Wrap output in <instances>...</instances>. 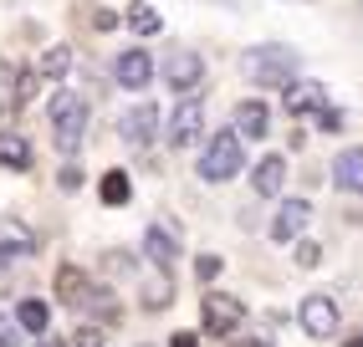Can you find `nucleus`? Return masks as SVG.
I'll return each mask as SVG.
<instances>
[{"instance_id": "nucleus-1", "label": "nucleus", "mask_w": 363, "mask_h": 347, "mask_svg": "<svg viewBox=\"0 0 363 347\" xmlns=\"http://www.w3.org/2000/svg\"><path fill=\"white\" fill-rule=\"evenodd\" d=\"M297 72H302V57L292 52V46H281V41L251 46V52L240 57V77L256 82V87H272V92H281L286 82H297Z\"/></svg>"}, {"instance_id": "nucleus-2", "label": "nucleus", "mask_w": 363, "mask_h": 347, "mask_svg": "<svg viewBox=\"0 0 363 347\" xmlns=\"http://www.w3.org/2000/svg\"><path fill=\"white\" fill-rule=\"evenodd\" d=\"M46 118H52V143H57V154L72 159V154L82 148V138H87V118H92L87 97L57 87V92H52V108H46Z\"/></svg>"}, {"instance_id": "nucleus-3", "label": "nucleus", "mask_w": 363, "mask_h": 347, "mask_svg": "<svg viewBox=\"0 0 363 347\" xmlns=\"http://www.w3.org/2000/svg\"><path fill=\"white\" fill-rule=\"evenodd\" d=\"M240 169H246V138H240L235 128L230 133H215L205 143V154H200V179L205 184H230Z\"/></svg>"}, {"instance_id": "nucleus-4", "label": "nucleus", "mask_w": 363, "mask_h": 347, "mask_svg": "<svg viewBox=\"0 0 363 347\" xmlns=\"http://www.w3.org/2000/svg\"><path fill=\"white\" fill-rule=\"evenodd\" d=\"M200 327H205V337H235L246 327V307L225 291H210V296H200Z\"/></svg>"}, {"instance_id": "nucleus-5", "label": "nucleus", "mask_w": 363, "mask_h": 347, "mask_svg": "<svg viewBox=\"0 0 363 347\" xmlns=\"http://www.w3.org/2000/svg\"><path fill=\"white\" fill-rule=\"evenodd\" d=\"M297 327L312 337V342H328V337H337V302L328 291H312V296H302V307H297Z\"/></svg>"}, {"instance_id": "nucleus-6", "label": "nucleus", "mask_w": 363, "mask_h": 347, "mask_svg": "<svg viewBox=\"0 0 363 347\" xmlns=\"http://www.w3.org/2000/svg\"><path fill=\"white\" fill-rule=\"evenodd\" d=\"M200 133H205V103L195 92L184 97V103L174 108V118H169V148H189V143H200Z\"/></svg>"}, {"instance_id": "nucleus-7", "label": "nucleus", "mask_w": 363, "mask_h": 347, "mask_svg": "<svg viewBox=\"0 0 363 347\" xmlns=\"http://www.w3.org/2000/svg\"><path fill=\"white\" fill-rule=\"evenodd\" d=\"M154 133H159V108L154 103H138V108H128L123 118H118V138H123L128 148H149Z\"/></svg>"}, {"instance_id": "nucleus-8", "label": "nucleus", "mask_w": 363, "mask_h": 347, "mask_svg": "<svg viewBox=\"0 0 363 347\" xmlns=\"http://www.w3.org/2000/svg\"><path fill=\"white\" fill-rule=\"evenodd\" d=\"M31 87H36L31 72H16L11 62H0V118H16L21 108H26L31 103Z\"/></svg>"}, {"instance_id": "nucleus-9", "label": "nucleus", "mask_w": 363, "mask_h": 347, "mask_svg": "<svg viewBox=\"0 0 363 347\" xmlns=\"http://www.w3.org/2000/svg\"><path fill=\"white\" fill-rule=\"evenodd\" d=\"M159 72H164V82L174 87V92H195V87L205 82V62H200V52H169Z\"/></svg>"}, {"instance_id": "nucleus-10", "label": "nucleus", "mask_w": 363, "mask_h": 347, "mask_svg": "<svg viewBox=\"0 0 363 347\" xmlns=\"http://www.w3.org/2000/svg\"><path fill=\"white\" fill-rule=\"evenodd\" d=\"M92 291H98V286H92V276H87L82 266H57V302H62V307L82 312V307L92 302Z\"/></svg>"}, {"instance_id": "nucleus-11", "label": "nucleus", "mask_w": 363, "mask_h": 347, "mask_svg": "<svg viewBox=\"0 0 363 347\" xmlns=\"http://www.w3.org/2000/svg\"><path fill=\"white\" fill-rule=\"evenodd\" d=\"M281 103H286V113H292V118H312V113L328 103V87L312 82V77H297V82L281 87Z\"/></svg>"}, {"instance_id": "nucleus-12", "label": "nucleus", "mask_w": 363, "mask_h": 347, "mask_svg": "<svg viewBox=\"0 0 363 347\" xmlns=\"http://www.w3.org/2000/svg\"><path fill=\"white\" fill-rule=\"evenodd\" d=\"M113 77H118V87H123V92H143V87L154 82V57L133 46V52H123V57H118Z\"/></svg>"}, {"instance_id": "nucleus-13", "label": "nucleus", "mask_w": 363, "mask_h": 347, "mask_svg": "<svg viewBox=\"0 0 363 347\" xmlns=\"http://www.w3.org/2000/svg\"><path fill=\"white\" fill-rule=\"evenodd\" d=\"M312 220V205L307 200H281L277 215H272V240H297Z\"/></svg>"}, {"instance_id": "nucleus-14", "label": "nucleus", "mask_w": 363, "mask_h": 347, "mask_svg": "<svg viewBox=\"0 0 363 347\" xmlns=\"http://www.w3.org/2000/svg\"><path fill=\"white\" fill-rule=\"evenodd\" d=\"M143 256H149V266L169 271L174 256H179V235L169 230V225H149V230H143Z\"/></svg>"}, {"instance_id": "nucleus-15", "label": "nucleus", "mask_w": 363, "mask_h": 347, "mask_svg": "<svg viewBox=\"0 0 363 347\" xmlns=\"http://www.w3.org/2000/svg\"><path fill=\"white\" fill-rule=\"evenodd\" d=\"M333 184H337V194H358L363 200V148H343L333 159Z\"/></svg>"}, {"instance_id": "nucleus-16", "label": "nucleus", "mask_w": 363, "mask_h": 347, "mask_svg": "<svg viewBox=\"0 0 363 347\" xmlns=\"http://www.w3.org/2000/svg\"><path fill=\"white\" fill-rule=\"evenodd\" d=\"M266 128H272V113H266L261 97H246V103H235V133H240V138L261 143V138H266Z\"/></svg>"}, {"instance_id": "nucleus-17", "label": "nucleus", "mask_w": 363, "mask_h": 347, "mask_svg": "<svg viewBox=\"0 0 363 347\" xmlns=\"http://www.w3.org/2000/svg\"><path fill=\"white\" fill-rule=\"evenodd\" d=\"M281 184H286V159L281 154H266L251 169V189L261 194V200H272V194H281Z\"/></svg>"}, {"instance_id": "nucleus-18", "label": "nucleus", "mask_w": 363, "mask_h": 347, "mask_svg": "<svg viewBox=\"0 0 363 347\" xmlns=\"http://www.w3.org/2000/svg\"><path fill=\"white\" fill-rule=\"evenodd\" d=\"M0 169H11V174H26V169H31V143H26V133H16V128L0 133Z\"/></svg>"}, {"instance_id": "nucleus-19", "label": "nucleus", "mask_w": 363, "mask_h": 347, "mask_svg": "<svg viewBox=\"0 0 363 347\" xmlns=\"http://www.w3.org/2000/svg\"><path fill=\"white\" fill-rule=\"evenodd\" d=\"M16 327L26 332V337H41L46 327H52V307H46L41 296H26V302L16 307Z\"/></svg>"}, {"instance_id": "nucleus-20", "label": "nucleus", "mask_w": 363, "mask_h": 347, "mask_svg": "<svg viewBox=\"0 0 363 347\" xmlns=\"http://www.w3.org/2000/svg\"><path fill=\"white\" fill-rule=\"evenodd\" d=\"M31 251H36L31 230H26V225H16V220H6V225H0V256H6V266L21 261V256H31Z\"/></svg>"}, {"instance_id": "nucleus-21", "label": "nucleus", "mask_w": 363, "mask_h": 347, "mask_svg": "<svg viewBox=\"0 0 363 347\" xmlns=\"http://www.w3.org/2000/svg\"><path fill=\"white\" fill-rule=\"evenodd\" d=\"M98 194H103V205H128L133 200V179H128V169H108L103 179H98Z\"/></svg>"}, {"instance_id": "nucleus-22", "label": "nucleus", "mask_w": 363, "mask_h": 347, "mask_svg": "<svg viewBox=\"0 0 363 347\" xmlns=\"http://www.w3.org/2000/svg\"><path fill=\"white\" fill-rule=\"evenodd\" d=\"M138 296H143V307H149V312H164L169 302H174V281H169V271L154 266V276L138 286Z\"/></svg>"}, {"instance_id": "nucleus-23", "label": "nucleus", "mask_w": 363, "mask_h": 347, "mask_svg": "<svg viewBox=\"0 0 363 347\" xmlns=\"http://www.w3.org/2000/svg\"><path fill=\"white\" fill-rule=\"evenodd\" d=\"M118 21H123L133 36H159L164 31V16L154 6H128V16H118Z\"/></svg>"}, {"instance_id": "nucleus-24", "label": "nucleus", "mask_w": 363, "mask_h": 347, "mask_svg": "<svg viewBox=\"0 0 363 347\" xmlns=\"http://www.w3.org/2000/svg\"><path fill=\"white\" fill-rule=\"evenodd\" d=\"M67 72H72V46H46V52H41V67H36V77L62 82Z\"/></svg>"}, {"instance_id": "nucleus-25", "label": "nucleus", "mask_w": 363, "mask_h": 347, "mask_svg": "<svg viewBox=\"0 0 363 347\" xmlns=\"http://www.w3.org/2000/svg\"><path fill=\"white\" fill-rule=\"evenodd\" d=\"M312 118H318V128H323V133H343V113H337L333 103H323Z\"/></svg>"}, {"instance_id": "nucleus-26", "label": "nucleus", "mask_w": 363, "mask_h": 347, "mask_svg": "<svg viewBox=\"0 0 363 347\" xmlns=\"http://www.w3.org/2000/svg\"><path fill=\"white\" fill-rule=\"evenodd\" d=\"M318 261H323V245H318V240H302V235H297V266H302V271H312Z\"/></svg>"}, {"instance_id": "nucleus-27", "label": "nucleus", "mask_w": 363, "mask_h": 347, "mask_svg": "<svg viewBox=\"0 0 363 347\" xmlns=\"http://www.w3.org/2000/svg\"><path fill=\"white\" fill-rule=\"evenodd\" d=\"M57 189H62V194H77V189H82V169H77V164H67V169L57 174Z\"/></svg>"}, {"instance_id": "nucleus-28", "label": "nucleus", "mask_w": 363, "mask_h": 347, "mask_svg": "<svg viewBox=\"0 0 363 347\" xmlns=\"http://www.w3.org/2000/svg\"><path fill=\"white\" fill-rule=\"evenodd\" d=\"M220 266H225V261H220V256H200V261H195V276H200V281H205V286H210V281H215V276H220Z\"/></svg>"}, {"instance_id": "nucleus-29", "label": "nucleus", "mask_w": 363, "mask_h": 347, "mask_svg": "<svg viewBox=\"0 0 363 347\" xmlns=\"http://www.w3.org/2000/svg\"><path fill=\"white\" fill-rule=\"evenodd\" d=\"M0 347H21V327H16V317H0Z\"/></svg>"}, {"instance_id": "nucleus-30", "label": "nucleus", "mask_w": 363, "mask_h": 347, "mask_svg": "<svg viewBox=\"0 0 363 347\" xmlns=\"http://www.w3.org/2000/svg\"><path fill=\"white\" fill-rule=\"evenodd\" d=\"M87 21H92V31H113V26H118V16H113V11H103V6L92 11Z\"/></svg>"}, {"instance_id": "nucleus-31", "label": "nucleus", "mask_w": 363, "mask_h": 347, "mask_svg": "<svg viewBox=\"0 0 363 347\" xmlns=\"http://www.w3.org/2000/svg\"><path fill=\"white\" fill-rule=\"evenodd\" d=\"M77 347H108V342H103L98 327H82V332H77Z\"/></svg>"}, {"instance_id": "nucleus-32", "label": "nucleus", "mask_w": 363, "mask_h": 347, "mask_svg": "<svg viewBox=\"0 0 363 347\" xmlns=\"http://www.w3.org/2000/svg\"><path fill=\"white\" fill-rule=\"evenodd\" d=\"M169 347H200V337H195V332H174V337H169Z\"/></svg>"}, {"instance_id": "nucleus-33", "label": "nucleus", "mask_w": 363, "mask_h": 347, "mask_svg": "<svg viewBox=\"0 0 363 347\" xmlns=\"http://www.w3.org/2000/svg\"><path fill=\"white\" fill-rule=\"evenodd\" d=\"M31 347H67V342H62V337H52V332H41V337H36Z\"/></svg>"}, {"instance_id": "nucleus-34", "label": "nucleus", "mask_w": 363, "mask_h": 347, "mask_svg": "<svg viewBox=\"0 0 363 347\" xmlns=\"http://www.w3.org/2000/svg\"><path fill=\"white\" fill-rule=\"evenodd\" d=\"M230 347H272L266 337H240V342H230Z\"/></svg>"}, {"instance_id": "nucleus-35", "label": "nucleus", "mask_w": 363, "mask_h": 347, "mask_svg": "<svg viewBox=\"0 0 363 347\" xmlns=\"http://www.w3.org/2000/svg\"><path fill=\"white\" fill-rule=\"evenodd\" d=\"M343 347H363V332H358V337H348V342H343Z\"/></svg>"}]
</instances>
